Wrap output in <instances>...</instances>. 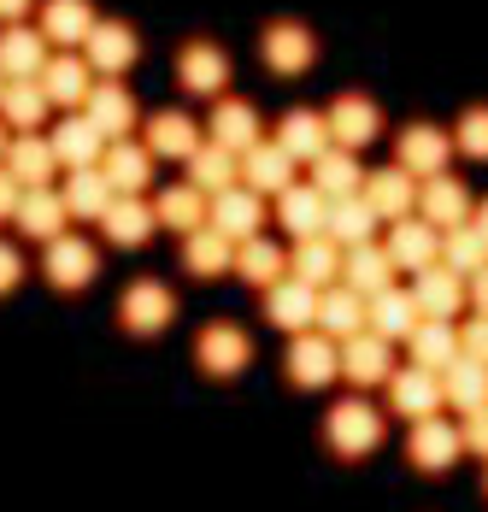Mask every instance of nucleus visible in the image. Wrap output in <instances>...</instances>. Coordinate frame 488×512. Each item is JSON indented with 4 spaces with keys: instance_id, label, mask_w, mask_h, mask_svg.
I'll return each mask as SVG.
<instances>
[{
    "instance_id": "obj_45",
    "label": "nucleus",
    "mask_w": 488,
    "mask_h": 512,
    "mask_svg": "<svg viewBox=\"0 0 488 512\" xmlns=\"http://www.w3.org/2000/svg\"><path fill=\"white\" fill-rule=\"evenodd\" d=\"M441 395H447V407H459V412L488 407V365L471 359V354H459L447 371H441Z\"/></svg>"
},
{
    "instance_id": "obj_12",
    "label": "nucleus",
    "mask_w": 488,
    "mask_h": 512,
    "mask_svg": "<svg viewBox=\"0 0 488 512\" xmlns=\"http://www.w3.org/2000/svg\"><path fill=\"white\" fill-rule=\"evenodd\" d=\"M394 371V342H383L377 330H359L353 342H342V377L353 389H377V383H389Z\"/></svg>"
},
{
    "instance_id": "obj_4",
    "label": "nucleus",
    "mask_w": 488,
    "mask_h": 512,
    "mask_svg": "<svg viewBox=\"0 0 488 512\" xmlns=\"http://www.w3.org/2000/svg\"><path fill=\"white\" fill-rule=\"evenodd\" d=\"M283 371H289L294 389H324V383L342 377V342H330L324 330H306V336H294L289 342Z\"/></svg>"
},
{
    "instance_id": "obj_30",
    "label": "nucleus",
    "mask_w": 488,
    "mask_h": 512,
    "mask_svg": "<svg viewBox=\"0 0 488 512\" xmlns=\"http://www.w3.org/2000/svg\"><path fill=\"white\" fill-rule=\"evenodd\" d=\"M153 212H159V230L195 236V230H206V224H212V195H200L195 183H171V189L153 201Z\"/></svg>"
},
{
    "instance_id": "obj_13",
    "label": "nucleus",
    "mask_w": 488,
    "mask_h": 512,
    "mask_svg": "<svg viewBox=\"0 0 488 512\" xmlns=\"http://www.w3.org/2000/svg\"><path fill=\"white\" fill-rule=\"evenodd\" d=\"M277 148H283L294 165H312L318 154H330V148H336L330 118H324V112H312V106H294V112H283V124H277Z\"/></svg>"
},
{
    "instance_id": "obj_31",
    "label": "nucleus",
    "mask_w": 488,
    "mask_h": 512,
    "mask_svg": "<svg viewBox=\"0 0 488 512\" xmlns=\"http://www.w3.org/2000/svg\"><path fill=\"white\" fill-rule=\"evenodd\" d=\"M242 183L253 195H283V189H294V159L277 148V136H265L259 148L242 154Z\"/></svg>"
},
{
    "instance_id": "obj_58",
    "label": "nucleus",
    "mask_w": 488,
    "mask_h": 512,
    "mask_svg": "<svg viewBox=\"0 0 488 512\" xmlns=\"http://www.w3.org/2000/svg\"><path fill=\"white\" fill-rule=\"evenodd\" d=\"M0 95H6V71H0Z\"/></svg>"
},
{
    "instance_id": "obj_26",
    "label": "nucleus",
    "mask_w": 488,
    "mask_h": 512,
    "mask_svg": "<svg viewBox=\"0 0 488 512\" xmlns=\"http://www.w3.org/2000/svg\"><path fill=\"white\" fill-rule=\"evenodd\" d=\"M342 265H347V248H342V242H330V236H312V242H294L289 277H300L306 289H330V283H342Z\"/></svg>"
},
{
    "instance_id": "obj_53",
    "label": "nucleus",
    "mask_w": 488,
    "mask_h": 512,
    "mask_svg": "<svg viewBox=\"0 0 488 512\" xmlns=\"http://www.w3.org/2000/svg\"><path fill=\"white\" fill-rule=\"evenodd\" d=\"M18 277H24V254H18L12 242H0V295H12Z\"/></svg>"
},
{
    "instance_id": "obj_55",
    "label": "nucleus",
    "mask_w": 488,
    "mask_h": 512,
    "mask_svg": "<svg viewBox=\"0 0 488 512\" xmlns=\"http://www.w3.org/2000/svg\"><path fill=\"white\" fill-rule=\"evenodd\" d=\"M471 307L488 312V271H477V277H471Z\"/></svg>"
},
{
    "instance_id": "obj_5",
    "label": "nucleus",
    "mask_w": 488,
    "mask_h": 512,
    "mask_svg": "<svg viewBox=\"0 0 488 512\" xmlns=\"http://www.w3.org/2000/svg\"><path fill=\"white\" fill-rule=\"evenodd\" d=\"M171 318H177V295H171L165 283H153V277H136V283L118 295V324H124L130 336H159Z\"/></svg>"
},
{
    "instance_id": "obj_23",
    "label": "nucleus",
    "mask_w": 488,
    "mask_h": 512,
    "mask_svg": "<svg viewBox=\"0 0 488 512\" xmlns=\"http://www.w3.org/2000/svg\"><path fill=\"white\" fill-rule=\"evenodd\" d=\"M277 224L289 230L294 242H312V236L330 230V201H324L312 183H294V189L277 195Z\"/></svg>"
},
{
    "instance_id": "obj_10",
    "label": "nucleus",
    "mask_w": 488,
    "mask_h": 512,
    "mask_svg": "<svg viewBox=\"0 0 488 512\" xmlns=\"http://www.w3.org/2000/svg\"><path fill=\"white\" fill-rule=\"evenodd\" d=\"M324 118H330L336 148H347V154H359V148H371V142L383 136V112H377L371 95H336Z\"/></svg>"
},
{
    "instance_id": "obj_24",
    "label": "nucleus",
    "mask_w": 488,
    "mask_h": 512,
    "mask_svg": "<svg viewBox=\"0 0 488 512\" xmlns=\"http://www.w3.org/2000/svg\"><path fill=\"white\" fill-rule=\"evenodd\" d=\"M83 112H89L100 130H106V142H124V136H136V95H130L118 77L95 83V89H89V101H83Z\"/></svg>"
},
{
    "instance_id": "obj_15",
    "label": "nucleus",
    "mask_w": 488,
    "mask_h": 512,
    "mask_svg": "<svg viewBox=\"0 0 488 512\" xmlns=\"http://www.w3.org/2000/svg\"><path fill=\"white\" fill-rule=\"evenodd\" d=\"M206 136H212L218 148H230V154H247V148H259V142H265V130H259V112H253V101H236V95H218V101H212Z\"/></svg>"
},
{
    "instance_id": "obj_54",
    "label": "nucleus",
    "mask_w": 488,
    "mask_h": 512,
    "mask_svg": "<svg viewBox=\"0 0 488 512\" xmlns=\"http://www.w3.org/2000/svg\"><path fill=\"white\" fill-rule=\"evenodd\" d=\"M30 6H36V0H0V24H18Z\"/></svg>"
},
{
    "instance_id": "obj_49",
    "label": "nucleus",
    "mask_w": 488,
    "mask_h": 512,
    "mask_svg": "<svg viewBox=\"0 0 488 512\" xmlns=\"http://www.w3.org/2000/svg\"><path fill=\"white\" fill-rule=\"evenodd\" d=\"M453 148L465 159H488V106H471L465 118H459V130H453Z\"/></svg>"
},
{
    "instance_id": "obj_40",
    "label": "nucleus",
    "mask_w": 488,
    "mask_h": 512,
    "mask_svg": "<svg viewBox=\"0 0 488 512\" xmlns=\"http://www.w3.org/2000/svg\"><path fill=\"white\" fill-rule=\"evenodd\" d=\"M59 195H65V206H71V218H95V224L106 218V212H112V201H118V189H112V177H106L100 165H83V171H71Z\"/></svg>"
},
{
    "instance_id": "obj_7",
    "label": "nucleus",
    "mask_w": 488,
    "mask_h": 512,
    "mask_svg": "<svg viewBox=\"0 0 488 512\" xmlns=\"http://www.w3.org/2000/svg\"><path fill=\"white\" fill-rule=\"evenodd\" d=\"M389 412L394 418H412V424H424V418H436L447 407V395H441V371H418V365H406V371H394L389 383Z\"/></svg>"
},
{
    "instance_id": "obj_16",
    "label": "nucleus",
    "mask_w": 488,
    "mask_h": 512,
    "mask_svg": "<svg viewBox=\"0 0 488 512\" xmlns=\"http://www.w3.org/2000/svg\"><path fill=\"white\" fill-rule=\"evenodd\" d=\"M48 142H53V154H59V165H71V171L100 165V159H106V148H112V142H106V130H100L89 112H71V118H59Z\"/></svg>"
},
{
    "instance_id": "obj_51",
    "label": "nucleus",
    "mask_w": 488,
    "mask_h": 512,
    "mask_svg": "<svg viewBox=\"0 0 488 512\" xmlns=\"http://www.w3.org/2000/svg\"><path fill=\"white\" fill-rule=\"evenodd\" d=\"M459 354H471V359H483L488 365V312H477V318L459 330Z\"/></svg>"
},
{
    "instance_id": "obj_41",
    "label": "nucleus",
    "mask_w": 488,
    "mask_h": 512,
    "mask_svg": "<svg viewBox=\"0 0 488 512\" xmlns=\"http://www.w3.org/2000/svg\"><path fill=\"white\" fill-rule=\"evenodd\" d=\"M342 283L353 289V295H383V289H394V259L389 248H377V242H365V248H347V265H342Z\"/></svg>"
},
{
    "instance_id": "obj_3",
    "label": "nucleus",
    "mask_w": 488,
    "mask_h": 512,
    "mask_svg": "<svg viewBox=\"0 0 488 512\" xmlns=\"http://www.w3.org/2000/svg\"><path fill=\"white\" fill-rule=\"evenodd\" d=\"M42 277H48L59 295H77V289H89L100 277V254L89 236H59V242H48V254H42Z\"/></svg>"
},
{
    "instance_id": "obj_34",
    "label": "nucleus",
    "mask_w": 488,
    "mask_h": 512,
    "mask_svg": "<svg viewBox=\"0 0 488 512\" xmlns=\"http://www.w3.org/2000/svg\"><path fill=\"white\" fill-rule=\"evenodd\" d=\"M24 189H48L53 171H59V154H53V142L36 130V136H12V148H6V159H0Z\"/></svg>"
},
{
    "instance_id": "obj_17",
    "label": "nucleus",
    "mask_w": 488,
    "mask_h": 512,
    "mask_svg": "<svg viewBox=\"0 0 488 512\" xmlns=\"http://www.w3.org/2000/svg\"><path fill=\"white\" fill-rule=\"evenodd\" d=\"M83 59L95 65L100 77H118V71H130V65L142 59V42H136V30H130V24L100 18L95 30H89V42H83Z\"/></svg>"
},
{
    "instance_id": "obj_8",
    "label": "nucleus",
    "mask_w": 488,
    "mask_h": 512,
    "mask_svg": "<svg viewBox=\"0 0 488 512\" xmlns=\"http://www.w3.org/2000/svg\"><path fill=\"white\" fill-rule=\"evenodd\" d=\"M177 83L195 101H218L224 83H230V53L218 48V42H189V48L177 53Z\"/></svg>"
},
{
    "instance_id": "obj_48",
    "label": "nucleus",
    "mask_w": 488,
    "mask_h": 512,
    "mask_svg": "<svg viewBox=\"0 0 488 512\" xmlns=\"http://www.w3.org/2000/svg\"><path fill=\"white\" fill-rule=\"evenodd\" d=\"M371 230H377V212L365 195H347V201H330V242H342V248H365L371 242Z\"/></svg>"
},
{
    "instance_id": "obj_22",
    "label": "nucleus",
    "mask_w": 488,
    "mask_h": 512,
    "mask_svg": "<svg viewBox=\"0 0 488 512\" xmlns=\"http://www.w3.org/2000/svg\"><path fill=\"white\" fill-rule=\"evenodd\" d=\"M142 142L153 148V159H195L206 142H200V124L189 118V112H153L142 124Z\"/></svg>"
},
{
    "instance_id": "obj_56",
    "label": "nucleus",
    "mask_w": 488,
    "mask_h": 512,
    "mask_svg": "<svg viewBox=\"0 0 488 512\" xmlns=\"http://www.w3.org/2000/svg\"><path fill=\"white\" fill-rule=\"evenodd\" d=\"M6 148H12V130H6V118H0V159H6Z\"/></svg>"
},
{
    "instance_id": "obj_52",
    "label": "nucleus",
    "mask_w": 488,
    "mask_h": 512,
    "mask_svg": "<svg viewBox=\"0 0 488 512\" xmlns=\"http://www.w3.org/2000/svg\"><path fill=\"white\" fill-rule=\"evenodd\" d=\"M18 206H24V183L0 165V224H12V218H18Z\"/></svg>"
},
{
    "instance_id": "obj_43",
    "label": "nucleus",
    "mask_w": 488,
    "mask_h": 512,
    "mask_svg": "<svg viewBox=\"0 0 488 512\" xmlns=\"http://www.w3.org/2000/svg\"><path fill=\"white\" fill-rule=\"evenodd\" d=\"M406 354H412L418 371H447V365L459 359V324H447V318H424V324L412 330Z\"/></svg>"
},
{
    "instance_id": "obj_28",
    "label": "nucleus",
    "mask_w": 488,
    "mask_h": 512,
    "mask_svg": "<svg viewBox=\"0 0 488 512\" xmlns=\"http://www.w3.org/2000/svg\"><path fill=\"white\" fill-rule=\"evenodd\" d=\"M48 36L42 30H30V24H6L0 30V71H6V83H18V77H42V65H48Z\"/></svg>"
},
{
    "instance_id": "obj_42",
    "label": "nucleus",
    "mask_w": 488,
    "mask_h": 512,
    "mask_svg": "<svg viewBox=\"0 0 488 512\" xmlns=\"http://www.w3.org/2000/svg\"><path fill=\"white\" fill-rule=\"evenodd\" d=\"M236 277H242V283H253V289L265 295V289H277V283L289 277V254H283L271 236H253V242H242V248H236Z\"/></svg>"
},
{
    "instance_id": "obj_14",
    "label": "nucleus",
    "mask_w": 488,
    "mask_h": 512,
    "mask_svg": "<svg viewBox=\"0 0 488 512\" xmlns=\"http://www.w3.org/2000/svg\"><path fill=\"white\" fill-rule=\"evenodd\" d=\"M424 324V307H418V295L412 289H383V295H371L365 301V330H377L383 342H412V330Z\"/></svg>"
},
{
    "instance_id": "obj_35",
    "label": "nucleus",
    "mask_w": 488,
    "mask_h": 512,
    "mask_svg": "<svg viewBox=\"0 0 488 512\" xmlns=\"http://www.w3.org/2000/svg\"><path fill=\"white\" fill-rule=\"evenodd\" d=\"M65 218H71V206L59 189H24V206H18V230L30 236V242H59L65 236Z\"/></svg>"
},
{
    "instance_id": "obj_11",
    "label": "nucleus",
    "mask_w": 488,
    "mask_h": 512,
    "mask_svg": "<svg viewBox=\"0 0 488 512\" xmlns=\"http://www.w3.org/2000/svg\"><path fill=\"white\" fill-rule=\"evenodd\" d=\"M389 259H394V271H430V265H441V230L430 224V218H394V230H389Z\"/></svg>"
},
{
    "instance_id": "obj_19",
    "label": "nucleus",
    "mask_w": 488,
    "mask_h": 512,
    "mask_svg": "<svg viewBox=\"0 0 488 512\" xmlns=\"http://www.w3.org/2000/svg\"><path fill=\"white\" fill-rule=\"evenodd\" d=\"M459 424H447V418H424V424H412V436H406V460L418 465V471H430L441 477L447 465L459 460Z\"/></svg>"
},
{
    "instance_id": "obj_27",
    "label": "nucleus",
    "mask_w": 488,
    "mask_h": 512,
    "mask_svg": "<svg viewBox=\"0 0 488 512\" xmlns=\"http://www.w3.org/2000/svg\"><path fill=\"white\" fill-rule=\"evenodd\" d=\"M100 230H106V242H112V248H147V242H153V230H159V212H153L142 195H118L112 212L100 218Z\"/></svg>"
},
{
    "instance_id": "obj_39",
    "label": "nucleus",
    "mask_w": 488,
    "mask_h": 512,
    "mask_svg": "<svg viewBox=\"0 0 488 512\" xmlns=\"http://www.w3.org/2000/svg\"><path fill=\"white\" fill-rule=\"evenodd\" d=\"M183 265H189V277H230L236 271V242L224 236V230H195V236H183Z\"/></svg>"
},
{
    "instance_id": "obj_36",
    "label": "nucleus",
    "mask_w": 488,
    "mask_h": 512,
    "mask_svg": "<svg viewBox=\"0 0 488 512\" xmlns=\"http://www.w3.org/2000/svg\"><path fill=\"white\" fill-rule=\"evenodd\" d=\"M418 218H430L436 230H453V224H465L471 218V189L459 183V177H430L424 189H418Z\"/></svg>"
},
{
    "instance_id": "obj_38",
    "label": "nucleus",
    "mask_w": 488,
    "mask_h": 512,
    "mask_svg": "<svg viewBox=\"0 0 488 512\" xmlns=\"http://www.w3.org/2000/svg\"><path fill=\"white\" fill-rule=\"evenodd\" d=\"M100 171L112 177V189H118V195H142L147 183H153V148L124 136V142H112V148H106Z\"/></svg>"
},
{
    "instance_id": "obj_20",
    "label": "nucleus",
    "mask_w": 488,
    "mask_h": 512,
    "mask_svg": "<svg viewBox=\"0 0 488 512\" xmlns=\"http://www.w3.org/2000/svg\"><path fill=\"white\" fill-rule=\"evenodd\" d=\"M418 189H424V183H418L406 165H383V171H371V177H365V189H359V195L371 201L377 218H389V224H394V218H412Z\"/></svg>"
},
{
    "instance_id": "obj_37",
    "label": "nucleus",
    "mask_w": 488,
    "mask_h": 512,
    "mask_svg": "<svg viewBox=\"0 0 488 512\" xmlns=\"http://www.w3.org/2000/svg\"><path fill=\"white\" fill-rule=\"evenodd\" d=\"M318 330H324L330 342H353V336L365 330V295H353L347 283L318 289Z\"/></svg>"
},
{
    "instance_id": "obj_9",
    "label": "nucleus",
    "mask_w": 488,
    "mask_h": 512,
    "mask_svg": "<svg viewBox=\"0 0 488 512\" xmlns=\"http://www.w3.org/2000/svg\"><path fill=\"white\" fill-rule=\"evenodd\" d=\"M394 165H406L418 183H430V177H441L447 171V154H453V136L447 130H436V124H406L400 136H394Z\"/></svg>"
},
{
    "instance_id": "obj_59",
    "label": "nucleus",
    "mask_w": 488,
    "mask_h": 512,
    "mask_svg": "<svg viewBox=\"0 0 488 512\" xmlns=\"http://www.w3.org/2000/svg\"><path fill=\"white\" fill-rule=\"evenodd\" d=\"M483 489H488V477H483Z\"/></svg>"
},
{
    "instance_id": "obj_18",
    "label": "nucleus",
    "mask_w": 488,
    "mask_h": 512,
    "mask_svg": "<svg viewBox=\"0 0 488 512\" xmlns=\"http://www.w3.org/2000/svg\"><path fill=\"white\" fill-rule=\"evenodd\" d=\"M212 230H224L236 248H242V242H253V236L265 230V195H253L247 183L224 189V195H212Z\"/></svg>"
},
{
    "instance_id": "obj_6",
    "label": "nucleus",
    "mask_w": 488,
    "mask_h": 512,
    "mask_svg": "<svg viewBox=\"0 0 488 512\" xmlns=\"http://www.w3.org/2000/svg\"><path fill=\"white\" fill-rule=\"evenodd\" d=\"M259 59H265V71H277V77H300V71H312L318 42H312L306 24L277 18V24H265V36H259Z\"/></svg>"
},
{
    "instance_id": "obj_25",
    "label": "nucleus",
    "mask_w": 488,
    "mask_h": 512,
    "mask_svg": "<svg viewBox=\"0 0 488 512\" xmlns=\"http://www.w3.org/2000/svg\"><path fill=\"white\" fill-rule=\"evenodd\" d=\"M412 295H418V307L424 318H459L465 312V295H471V277H459V271H447V265H430V271H418V283H412Z\"/></svg>"
},
{
    "instance_id": "obj_29",
    "label": "nucleus",
    "mask_w": 488,
    "mask_h": 512,
    "mask_svg": "<svg viewBox=\"0 0 488 512\" xmlns=\"http://www.w3.org/2000/svg\"><path fill=\"white\" fill-rule=\"evenodd\" d=\"M48 112H53V101H48V89H42V77H18V83H6V95H0V118H6L12 136H36Z\"/></svg>"
},
{
    "instance_id": "obj_46",
    "label": "nucleus",
    "mask_w": 488,
    "mask_h": 512,
    "mask_svg": "<svg viewBox=\"0 0 488 512\" xmlns=\"http://www.w3.org/2000/svg\"><path fill=\"white\" fill-rule=\"evenodd\" d=\"M312 189H318L324 201H347V195L365 189V171H359V159L347 154V148H330V154L312 159Z\"/></svg>"
},
{
    "instance_id": "obj_2",
    "label": "nucleus",
    "mask_w": 488,
    "mask_h": 512,
    "mask_svg": "<svg viewBox=\"0 0 488 512\" xmlns=\"http://www.w3.org/2000/svg\"><path fill=\"white\" fill-rule=\"evenodd\" d=\"M195 365L206 377H242L253 365V336L242 324H230V318H212V324H200V336H195Z\"/></svg>"
},
{
    "instance_id": "obj_50",
    "label": "nucleus",
    "mask_w": 488,
    "mask_h": 512,
    "mask_svg": "<svg viewBox=\"0 0 488 512\" xmlns=\"http://www.w3.org/2000/svg\"><path fill=\"white\" fill-rule=\"evenodd\" d=\"M459 442H465V454H483V460H488V407L465 412V424H459Z\"/></svg>"
},
{
    "instance_id": "obj_44",
    "label": "nucleus",
    "mask_w": 488,
    "mask_h": 512,
    "mask_svg": "<svg viewBox=\"0 0 488 512\" xmlns=\"http://www.w3.org/2000/svg\"><path fill=\"white\" fill-rule=\"evenodd\" d=\"M441 265H447V271H459V277L488 271V236H483V224H477V218H465V224L441 230Z\"/></svg>"
},
{
    "instance_id": "obj_33",
    "label": "nucleus",
    "mask_w": 488,
    "mask_h": 512,
    "mask_svg": "<svg viewBox=\"0 0 488 512\" xmlns=\"http://www.w3.org/2000/svg\"><path fill=\"white\" fill-rule=\"evenodd\" d=\"M95 0H42V36L59 42V48H83L89 42V30H95Z\"/></svg>"
},
{
    "instance_id": "obj_1",
    "label": "nucleus",
    "mask_w": 488,
    "mask_h": 512,
    "mask_svg": "<svg viewBox=\"0 0 488 512\" xmlns=\"http://www.w3.org/2000/svg\"><path fill=\"white\" fill-rule=\"evenodd\" d=\"M324 442L342 454V460H359V454H377L383 448V412L359 395H347L324 412Z\"/></svg>"
},
{
    "instance_id": "obj_57",
    "label": "nucleus",
    "mask_w": 488,
    "mask_h": 512,
    "mask_svg": "<svg viewBox=\"0 0 488 512\" xmlns=\"http://www.w3.org/2000/svg\"><path fill=\"white\" fill-rule=\"evenodd\" d=\"M477 224H483V236H488V201H483V206H477Z\"/></svg>"
},
{
    "instance_id": "obj_21",
    "label": "nucleus",
    "mask_w": 488,
    "mask_h": 512,
    "mask_svg": "<svg viewBox=\"0 0 488 512\" xmlns=\"http://www.w3.org/2000/svg\"><path fill=\"white\" fill-rule=\"evenodd\" d=\"M265 318L289 336H306L318 330V289H306L300 277H283L277 289H265Z\"/></svg>"
},
{
    "instance_id": "obj_47",
    "label": "nucleus",
    "mask_w": 488,
    "mask_h": 512,
    "mask_svg": "<svg viewBox=\"0 0 488 512\" xmlns=\"http://www.w3.org/2000/svg\"><path fill=\"white\" fill-rule=\"evenodd\" d=\"M189 183H195L200 195H224V189H236V183H242V154L206 142V148L189 159Z\"/></svg>"
},
{
    "instance_id": "obj_32",
    "label": "nucleus",
    "mask_w": 488,
    "mask_h": 512,
    "mask_svg": "<svg viewBox=\"0 0 488 512\" xmlns=\"http://www.w3.org/2000/svg\"><path fill=\"white\" fill-rule=\"evenodd\" d=\"M42 89H48L53 106H83L89 89H95V65L83 53H53L42 65Z\"/></svg>"
}]
</instances>
